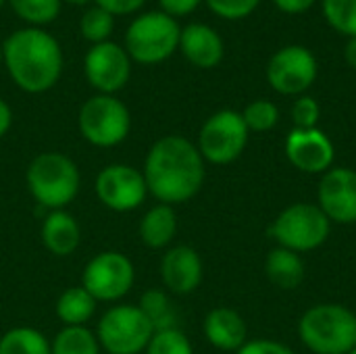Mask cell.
Segmentation results:
<instances>
[{"label":"cell","instance_id":"obj_32","mask_svg":"<svg viewBox=\"0 0 356 354\" xmlns=\"http://www.w3.org/2000/svg\"><path fill=\"white\" fill-rule=\"evenodd\" d=\"M319 115H321V108L317 100L311 96H300L292 106V119H294L296 129H315Z\"/></svg>","mask_w":356,"mask_h":354},{"label":"cell","instance_id":"obj_28","mask_svg":"<svg viewBox=\"0 0 356 354\" xmlns=\"http://www.w3.org/2000/svg\"><path fill=\"white\" fill-rule=\"evenodd\" d=\"M323 15L336 31L356 38V0H323Z\"/></svg>","mask_w":356,"mask_h":354},{"label":"cell","instance_id":"obj_39","mask_svg":"<svg viewBox=\"0 0 356 354\" xmlns=\"http://www.w3.org/2000/svg\"><path fill=\"white\" fill-rule=\"evenodd\" d=\"M67 2H71V4H86V2H90V0H67Z\"/></svg>","mask_w":356,"mask_h":354},{"label":"cell","instance_id":"obj_25","mask_svg":"<svg viewBox=\"0 0 356 354\" xmlns=\"http://www.w3.org/2000/svg\"><path fill=\"white\" fill-rule=\"evenodd\" d=\"M138 307L146 315V319L150 321L154 332L175 328V311H173V305H171V300L167 298V294L163 290L144 292Z\"/></svg>","mask_w":356,"mask_h":354},{"label":"cell","instance_id":"obj_1","mask_svg":"<svg viewBox=\"0 0 356 354\" xmlns=\"http://www.w3.org/2000/svg\"><path fill=\"white\" fill-rule=\"evenodd\" d=\"M148 194L161 204L192 200L204 184V159L196 144L184 136H165L152 144L144 161Z\"/></svg>","mask_w":356,"mask_h":354},{"label":"cell","instance_id":"obj_20","mask_svg":"<svg viewBox=\"0 0 356 354\" xmlns=\"http://www.w3.org/2000/svg\"><path fill=\"white\" fill-rule=\"evenodd\" d=\"M177 234V215L169 204H156L140 221V240L152 250L167 248Z\"/></svg>","mask_w":356,"mask_h":354},{"label":"cell","instance_id":"obj_29","mask_svg":"<svg viewBox=\"0 0 356 354\" xmlns=\"http://www.w3.org/2000/svg\"><path fill=\"white\" fill-rule=\"evenodd\" d=\"M146 354H194L192 351V344L188 340V336L177 330V328H171V330H161V332H154V336L150 338V344L148 348L144 351Z\"/></svg>","mask_w":356,"mask_h":354},{"label":"cell","instance_id":"obj_4","mask_svg":"<svg viewBox=\"0 0 356 354\" xmlns=\"http://www.w3.org/2000/svg\"><path fill=\"white\" fill-rule=\"evenodd\" d=\"M298 336L315 354H348L356 348V315L342 305H317L309 309Z\"/></svg>","mask_w":356,"mask_h":354},{"label":"cell","instance_id":"obj_27","mask_svg":"<svg viewBox=\"0 0 356 354\" xmlns=\"http://www.w3.org/2000/svg\"><path fill=\"white\" fill-rule=\"evenodd\" d=\"M113 25H115V17L100 6L88 8L79 19V31L92 44L106 42L108 35L113 33Z\"/></svg>","mask_w":356,"mask_h":354},{"label":"cell","instance_id":"obj_5","mask_svg":"<svg viewBox=\"0 0 356 354\" xmlns=\"http://www.w3.org/2000/svg\"><path fill=\"white\" fill-rule=\"evenodd\" d=\"M181 27L163 10H150L131 21L125 31V50L140 65H159L179 48Z\"/></svg>","mask_w":356,"mask_h":354},{"label":"cell","instance_id":"obj_17","mask_svg":"<svg viewBox=\"0 0 356 354\" xmlns=\"http://www.w3.org/2000/svg\"><path fill=\"white\" fill-rule=\"evenodd\" d=\"M179 48L184 56L200 69H213L223 58V40L221 35L204 25V23H190L181 29Z\"/></svg>","mask_w":356,"mask_h":354},{"label":"cell","instance_id":"obj_2","mask_svg":"<svg viewBox=\"0 0 356 354\" xmlns=\"http://www.w3.org/2000/svg\"><path fill=\"white\" fill-rule=\"evenodd\" d=\"M2 63L10 79L29 94L48 92L63 73V50L54 35L40 27L13 31L2 44Z\"/></svg>","mask_w":356,"mask_h":354},{"label":"cell","instance_id":"obj_38","mask_svg":"<svg viewBox=\"0 0 356 354\" xmlns=\"http://www.w3.org/2000/svg\"><path fill=\"white\" fill-rule=\"evenodd\" d=\"M344 56H346V63L356 69V38H350L348 44H346V50H344Z\"/></svg>","mask_w":356,"mask_h":354},{"label":"cell","instance_id":"obj_15","mask_svg":"<svg viewBox=\"0 0 356 354\" xmlns=\"http://www.w3.org/2000/svg\"><path fill=\"white\" fill-rule=\"evenodd\" d=\"M288 161L302 173H325L334 163V144L332 140L315 129H292L286 140Z\"/></svg>","mask_w":356,"mask_h":354},{"label":"cell","instance_id":"obj_18","mask_svg":"<svg viewBox=\"0 0 356 354\" xmlns=\"http://www.w3.org/2000/svg\"><path fill=\"white\" fill-rule=\"evenodd\" d=\"M246 323L234 309L219 307L204 317V336L219 351L238 353L246 344Z\"/></svg>","mask_w":356,"mask_h":354},{"label":"cell","instance_id":"obj_24","mask_svg":"<svg viewBox=\"0 0 356 354\" xmlns=\"http://www.w3.org/2000/svg\"><path fill=\"white\" fill-rule=\"evenodd\" d=\"M52 354H100V342L86 325L63 328L52 340Z\"/></svg>","mask_w":356,"mask_h":354},{"label":"cell","instance_id":"obj_42","mask_svg":"<svg viewBox=\"0 0 356 354\" xmlns=\"http://www.w3.org/2000/svg\"><path fill=\"white\" fill-rule=\"evenodd\" d=\"M348 354H356V348H353V351H350V353Z\"/></svg>","mask_w":356,"mask_h":354},{"label":"cell","instance_id":"obj_40","mask_svg":"<svg viewBox=\"0 0 356 354\" xmlns=\"http://www.w3.org/2000/svg\"><path fill=\"white\" fill-rule=\"evenodd\" d=\"M6 2H8V0H0V8H2V6H4Z\"/></svg>","mask_w":356,"mask_h":354},{"label":"cell","instance_id":"obj_14","mask_svg":"<svg viewBox=\"0 0 356 354\" xmlns=\"http://www.w3.org/2000/svg\"><path fill=\"white\" fill-rule=\"evenodd\" d=\"M319 209L334 223H356V171L336 167L323 173L317 190Z\"/></svg>","mask_w":356,"mask_h":354},{"label":"cell","instance_id":"obj_35","mask_svg":"<svg viewBox=\"0 0 356 354\" xmlns=\"http://www.w3.org/2000/svg\"><path fill=\"white\" fill-rule=\"evenodd\" d=\"M202 0H159L161 4V10L169 17H184V15H190L198 8Z\"/></svg>","mask_w":356,"mask_h":354},{"label":"cell","instance_id":"obj_31","mask_svg":"<svg viewBox=\"0 0 356 354\" xmlns=\"http://www.w3.org/2000/svg\"><path fill=\"white\" fill-rule=\"evenodd\" d=\"M261 0H207L209 8L223 19H244L248 17Z\"/></svg>","mask_w":356,"mask_h":354},{"label":"cell","instance_id":"obj_23","mask_svg":"<svg viewBox=\"0 0 356 354\" xmlns=\"http://www.w3.org/2000/svg\"><path fill=\"white\" fill-rule=\"evenodd\" d=\"M0 354H52V346L33 328H13L0 338Z\"/></svg>","mask_w":356,"mask_h":354},{"label":"cell","instance_id":"obj_11","mask_svg":"<svg viewBox=\"0 0 356 354\" xmlns=\"http://www.w3.org/2000/svg\"><path fill=\"white\" fill-rule=\"evenodd\" d=\"M94 192L106 209L117 213H129L142 207L148 196L144 173L123 163L104 167L96 177Z\"/></svg>","mask_w":356,"mask_h":354},{"label":"cell","instance_id":"obj_21","mask_svg":"<svg viewBox=\"0 0 356 354\" xmlns=\"http://www.w3.org/2000/svg\"><path fill=\"white\" fill-rule=\"evenodd\" d=\"M265 271H267L269 282L277 286L280 290H296L305 282V275H307L300 255L282 246L273 248L267 255Z\"/></svg>","mask_w":356,"mask_h":354},{"label":"cell","instance_id":"obj_26","mask_svg":"<svg viewBox=\"0 0 356 354\" xmlns=\"http://www.w3.org/2000/svg\"><path fill=\"white\" fill-rule=\"evenodd\" d=\"M63 0H8L17 17L29 25H46L60 13Z\"/></svg>","mask_w":356,"mask_h":354},{"label":"cell","instance_id":"obj_12","mask_svg":"<svg viewBox=\"0 0 356 354\" xmlns=\"http://www.w3.org/2000/svg\"><path fill=\"white\" fill-rule=\"evenodd\" d=\"M83 71L94 90L113 96L129 81L131 58L123 46L106 40L100 44H92L83 61Z\"/></svg>","mask_w":356,"mask_h":354},{"label":"cell","instance_id":"obj_33","mask_svg":"<svg viewBox=\"0 0 356 354\" xmlns=\"http://www.w3.org/2000/svg\"><path fill=\"white\" fill-rule=\"evenodd\" d=\"M236 354H296L290 346L273 340H252L246 342Z\"/></svg>","mask_w":356,"mask_h":354},{"label":"cell","instance_id":"obj_6","mask_svg":"<svg viewBox=\"0 0 356 354\" xmlns=\"http://www.w3.org/2000/svg\"><path fill=\"white\" fill-rule=\"evenodd\" d=\"M79 134L98 148H113L121 144L131 129L129 108L111 94H96L88 98L77 115Z\"/></svg>","mask_w":356,"mask_h":354},{"label":"cell","instance_id":"obj_30","mask_svg":"<svg viewBox=\"0 0 356 354\" xmlns=\"http://www.w3.org/2000/svg\"><path fill=\"white\" fill-rule=\"evenodd\" d=\"M242 119H244L248 131H269L275 127V123L280 119V111L269 100H254L244 108Z\"/></svg>","mask_w":356,"mask_h":354},{"label":"cell","instance_id":"obj_37","mask_svg":"<svg viewBox=\"0 0 356 354\" xmlns=\"http://www.w3.org/2000/svg\"><path fill=\"white\" fill-rule=\"evenodd\" d=\"M10 123H13V111H10V106L0 98V138L6 136V131L10 129Z\"/></svg>","mask_w":356,"mask_h":354},{"label":"cell","instance_id":"obj_22","mask_svg":"<svg viewBox=\"0 0 356 354\" xmlns=\"http://www.w3.org/2000/svg\"><path fill=\"white\" fill-rule=\"evenodd\" d=\"M96 303L98 300L83 286L69 288L56 300V317L65 323V328L86 325L96 313Z\"/></svg>","mask_w":356,"mask_h":354},{"label":"cell","instance_id":"obj_19","mask_svg":"<svg viewBox=\"0 0 356 354\" xmlns=\"http://www.w3.org/2000/svg\"><path fill=\"white\" fill-rule=\"evenodd\" d=\"M42 242L54 257H69L81 242V227L65 209L50 211L42 223Z\"/></svg>","mask_w":356,"mask_h":354},{"label":"cell","instance_id":"obj_13","mask_svg":"<svg viewBox=\"0 0 356 354\" xmlns=\"http://www.w3.org/2000/svg\"><path fill=\"white\" fill-rule=\"evenodd\" d=\"M317 77V61L302 46H286L275 52L267 67V79L280 94H302Z\"/></svg>","mask_w":356,"mask_h":354},{"label":"cell","instance_id":"obj_9","mask_svg":"<svg viewBox=\"0 0 356 354\" xmlns=\"http://www.w3.org/2000/svg\"><path fill=\"white\" fill-rule=\"evenodd\" d=\"M248 144V127L240 113L219 111L211 115L198 136V150L213 165L234 163Z\"/></svg>","mask_w":356,"mask_h":354},{"label":"cell","instance_id":"obj_41","mask_svg":"<svg viewBox=\"0 0 356 354\" xmlns=\"http://www.w3.org/2000/svg\"><path fill=\"white\" fill-rule=\"evenodd\" d=\"M0 63H2V46H0Z\"/></svg>","mask_w":356,"mask_h":354},{"label":"cell","instance_id":"obj_8","mask_svg":"<svg viewBox=\"0 0 356 354\" xmlns=\"http://www.w3.org/2000/svg\"><path fill=\"white\" fill-rule=\"evenodd\" d=\"M154 328L134 305H117L98 321L96 338L108 354H140L150 344Z\"/></svg>","mask_w":356,"mask_h":354},{"label":"cell","instance_id":"obj_3","mask_svg":"<svg viewBox=\"0 0 356 354\" xmlns=\"http://www.w3.org/2000/svg\"><path fill=\"white\" fill-rule=\"evenodd\" d=\"M25 184L40 207L60 211L77 196L81 175L77 165L67 154L42 152L29 163Z\"/></svg>","mask_w":356,"mask_h":354},{"label":"cell","instance_id":"obj_16","mask_svg":"<svg viewBox=\"0 0 356 354\" xmlns=\"http://www.w3.org/2000/svg\"><path fill=\"white\" fill-rule=\"evenodd\" d=\"M161 280L173 294H190L202 284V259L192 246H173L161 259Z\"/></svg>","mask_w":356,"mask_h":354},{"label":"cell","instance_id":"obj_7","mask_svg":"<svg viewBox=\"0 0 356 354\" xmlns=\"http://www.w3.org/2000/svg\"><path fill=\"white\" fill-rule=\"evenodd\" d=\"M330 230L332 221L317 204L296 202L277 215L269 234L282 248L300 255L323 246L330 238Z\"/></svg>","mask_w":356,"mask_h":354},{"label":"cell","instance_id":"obj_36","mask_svg":"<svg viewBox=\"0 0 356 354\" xmlns=\"http://www.w3.org/2000/svg\"><path fill=\"white\" fill-rule=\"evenodd\" d=\"M277 4L280 10L290 13V15H300L305 10H309L313 6L315 0H273Z\"/></svg>","mask_w":356,"mask_h":354},{"label":"cell","instance_id":"obj_10","mask_svg":"<svg viewBox=\"0 0 356 354\" xmlns=\"http://www.w3.org/2000/svg\"><path fill=\"white\" fill-rule=\"evenodd\" d=\"M136 282V269L127 255L106 250L90 259L83 269L81 286L100 303L123 298Z\"/></svg>","mask_w":356,"mask_h":354},{"label":"cell","instance_id":"obj_34","mask_svg":"<svg viewBox=\"0 0 356 354\" xmlns=\"http://www.w3.org/2000/svg\"><path fill=\"white\" fill-rule=\"evenodd\" d=\"M146 0H96V4L100 8H104L106 13L115 15H131L136 10H140L144 6Z\"/></svg>","mask_w":356,"mask_h":354}]
</instances>
